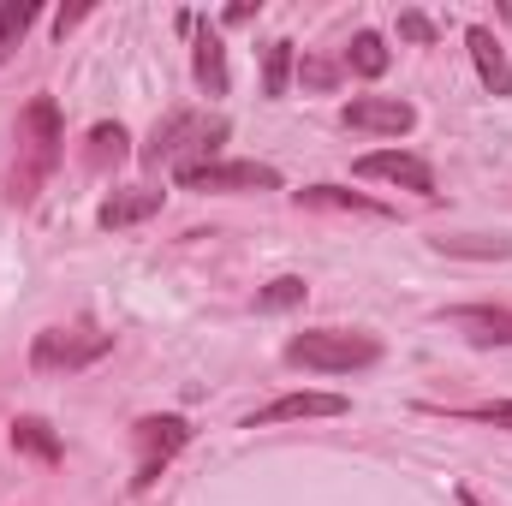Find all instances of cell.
Instances as JSON below:
<instances>
[{
	"mask_svg": "<svg viewBox=\"0 0 512 506\" xmlns=\"http://www.w3.org/2000/svg\"><path fill=\"white\" fill-rule=\"evenodd\" d=\"M304 84L334 90V84H340V66H334V60H304Z\"/></svg>",
	"mask_w": 512,
	"mask_h": 506,
	"instance_id": "obj_23",
	"label": "cell"
},
{
	"mask_svg": "<svg viewBox=\"0 0 512 506\" xmlns=\"http://www.w3.org/2000/svg\"><path fill=\"white\" fill-rule=\"evenodd\" d=\"M126 126H96L90 131V167H108V161H126Z\"/></svg>",
	"mask_w": 512,
	"mask_h": 506,
	"instance_id": "obj_21",
	"label": "cell"
},
{
	"mask_svg": "<svg viewBox=\"0 0 512 506\" xmlns=\"http://www.w3.org/2000/svg\"><path fill=\"white\" fill-rule=\"evenodd\" d=\"M155 209H161V191H149V185H131V191H114V197L102 203V215H96V221L114 233V227H137V221H149Z\"/></svg>",
	"mask_w": 512,
	"mask_h": 506,
	"instance_id": "obj_13",
	"label": "cell"
},
{
	"mask_svg": "<svg viewBox=\"0 0 512 506\" xmlns=\"http://www.w3.org/2000/svg\"><path fill=\"white\" fill-rule=\"evenodd\" d=\"M399 36H405V42H435V24H429L423 12H399Z\"/></svg>",
	"mask_w": 512,
	"mask_h": 506,
	"instance_id": "obj_22",
	"label": "cell"
},
{
	"mask_svg": "<svg viewBox=\"0 0 512 506\" xmlns=\"http://www.w3.org/2000/svg\"><path fill=\"white\" fill-rule=\"evenodd\" d=\"M131 441H137V477H131V489L143 495L161 471H167V459L191 441V423L185 417H137V429H131Z\"/></svg>",
	"mask_w": 512,
	"mask_h": 506,
	"instance_id": "obj_5",
	"label": "cell"
},
{
	"mask_svg": "<svg viewBox=\"0 0 512 506\" xmlns=\"http://www.w3.org/2000/svg\"><path fill=\"white\" fill-rule=\"evenodd\" d=\"M173 179H179V191H274L280 185V173L262 161H203Z\"/></svg>",
	"mask_w": 512,
	"mask_h": 506,
	"instance_id": "obj_6",
	"label": "cell"
},
{
	"mask_svg": "<svg viewBox=\"0 0 512 506\" xmlns=\"http://www.w3.org/2000/svg\"><path fill=\"white\" fill-rule=\"evenodd\" d=\"M465 42H471L477 78L489 84V96H512V66H507V48L495 42V30H489V24H471V30H465Z\"/></svg>",
	"mask_w": 512,
	"mask_h": 506,
	"instance_id": "obj_11",
	"label": "cell"
},
{
	"mask_svg": "<svg viewBox=\"0 0 512 506\" xmlns=\"http://www.w3.org/2000/svg\"><path fill=\"white\" fill-rule=\"evenodd\" d=\"M471 417H483V423H495V429H512V399H495V405H477Z\"/></svg>",
	"mask_w": 512,
	"mask_h": 506,
	"instance_id": "obj_24",
	"label": "cell"
},
{
	"mask_svg": "<svg viewBox=\"0 0 512 506\" xmlns=\"http://www.w3.org/2000/svg\"><path fill=\"white\" fill-rule=\"evenodd\" d=\"M292 84V42H268L262 48V96H286Z\"/></svg>",
	"mask_w": 512,
	"mask_h": 506,
	"instance_id": "obj_18",
	"label": "cell"
},
{
	"mask_svg": "<svg viewBox=\"0 0 512 506\" xmlns=\"http://www.w3.org/2000/svg\"><path fill=\"white\" fill-rule=\"evenodd\" d=\"M310 298V286L298 280V274H280V280H268L262 292H256V310H298Z\"/></svg>",
	"mask_w": 512,
	"mask_h": 506,
	"instance_id": "obj_20",
	"label": "cell"
},
{
	"mask_svg": "<svg viewBox=\"0 0 512 506\" xmlns=\"http://www.w3.org/2000/svg\"><path fill=\"white\" fill-rule=\"evenodd\" d=\"M358 173L364 179H387V185H405L417 197H435V167L411 149H376V155H358Z\"/></svg>",
	"mask_w": 512,
	"mask_h": 506,
	"instance_id": "obj_8",
	"label": "cell"
},
{
	"mask_svg": "<svg viewBox=\"0 0 512 506\" xmlns=\"http://www.w3.org/2000/svg\"><path fill=\"white\" fill-rule=\"evenodd\" d=\"M114 352V334H96V328H42L36 346H30V364L42 376H72V370H90L96 358Z\"/></svg>",
	"mask_w": 512,
	"mask_h": 506,
	"instance_id": "obj_4",
	"label": "cell"
},
{
	"mask_svg": "<svg viewBox=\"0 0 512 506\" xmlns=\"http://www.w3.org/2000/svg\"><path fill=\"white\" fill-rule=\"evenodd\" d=\"M346 411H352V405H346L340 393H286V399L251 411L245 429H274V423H298V417H346Z\"/></svg>",
	"mask_w": 512,
	"mask_h": 506,
	"instance_id": "obj_9",
	"label": "cell"
},
{
	"mask_svg": "<svg viewBox=\"0 0 512 506\" xmlns=\"http://www.w3.org/2000/svg\"><path fill=\"white\" fill-rule=\"evenodd\" d=\"M60 108L48 96H36L24 114H18V161H12V203H36V191L48 185L54 161H60Z\"/></svg>",
	"mask_w": 512,
	"mask_h": 506,
	"instance_id": "obj_2",
	"label": "cell"
},
{
	"mask_svg": "<svg viewBox=\"0 0 512 506\" xmlns=\"http://www.w3.org/2000/svg\"><path fill=\"white\" fill-rule=\"evenodd\" d=\"M465 506H477V501H471V495H465Z\"/></svg>",
	"mask_w": 512,
	"mask_h": 506,
	"instance_id": "obj_27",
	"label": "cell"
},
{
	"mask_svg": "<svg viewBox=\"0 0 512 506\" xmlns=\"http://www.w3.org/2000/svg\"><path fill=\"white\" fill-rule=\"evenodd\" d=\"M30 24H36V6L30 0H0V66L18 54V42L30 36Z\"/></svg>",
	"mask_w": 512,
	"mask_h": 506,
	"instance_id": "obj_17",
	"label": "cell"
},
{
	"mask_svg": "<svg viewBox=\"0 0 512 506\" xmlns=\"http://www.w3.org/2000/svg\"><path fill=\"white\" fill-rule=\"evenodd\" d=\"M191 30H197V54H191V66H197V84L209 90V96H227V48H221V30L215 24H203V18H191Z\"/></svg>",
	"mask_w": 512,
	"mask_h": 506,
	"instance_id": "obj_12",
	"label": "cell"
},
{
	"mask_svg": "<svg viewBox=\"0 0 512 506\" xmlns=\"http://www.w3.org/2000/svg\"><path fill=\"white\" fill-rule=\"evenodd\" d=\"M382 358V340L364 328H304L286 340V364L316 370V376H352Z\"/></svg>",
	"mask_w": 512,
	"mask_h": 506,
	"instance_id": "obj_3",
	"label": "cell"
},
{
	"mask_svg": "<svg viewBox=\"0 0 512 506\" xmlns=\"http://www.w3.org/2000/svg\"><path fill=\"white\" fill-rule=\"evenodd\" d=\"M298 209H340V215H376V221H387L382 203H370L358 191H340V185H304L298 191Z\"/></svg>",
	"mask_w": 512,
	"mask_h": 506,
	"instance_id": "obj_14",
	"label": "cell"
},
{
	"mask_svg": "<svg viewBox=\"0 0 512 506\" xmlns=\"http://www.w3.org/2000/svg\"><path fill=\"white\" fill-rule=\"evenodd\" d=\"M12 447L30 453V459H48V465L60 459V435H54L42 417H18V423H12Z\"/></svg>",
	"mask_w": 512,
	"mask_h": 506,
	"instance_id": "obj_16",
	"label": "cell"
},
{
	"mask_svg": "<svg viewBox=\"0 0 512 506\" xmlns=\"http://www.w3.org/2000/svg\"><path fill=\"white\" fill-rule=\"evenodd\" d=\"M340 126L346 131H376V137H405L417 126V108L399 102V96H352L340 108Z\"/></svg>",
	"mask_w": 512,
	"mask_h": 506,
	"instance_id": "obj_7",
	"label": "cell"
},
{
	"mask_svg": "<svg viewBox=\"0 0 512 506\" xmlns=\"http://www.w3.org/2000/svg\"><path fill=\"white\" fill-rule=\"evenodd\" d=\"M387 42L376 36V30H358L352 42H346V72H358V78H382L387 72Z\"/></svg>",
	"mask_w": 512,
	"mask_h": 506,
	"instance_id": "obj_15",
	"label": "cell"
},
{
	"mask_svg": "<svg viewBox=\"0 0 512 506\" xmlns=\"http://www.w3.org/2000/svg\"><path fill=\"white\" fill-rule=\"evenodd\" d=\"M78 18H90V6H60V12H54V36H66Z\"/></svg>",
	"mask_w": 512,
	"mask_h": 506,
	"instance_id": "obj_25",
	"label": "cell"
},
{
	"mask_svg": "<svg viewBox=\"0 0 512 506\" xmlns=\"http://www.w3.org/2000/svg\"><path fill=\"white\" fill-rule=\"evenodd\" d=\"M221 143H227V120H221V114H191V108H179V114H167L161 126L149 131V143H143L137 155H143L149 167L185 173V167L221 161Z\"/></svg>",
	"mask_w": 512,
	"mask_h": 506,
	"instance_id": "obj_1",
	"label": "cell"
},
{
	"mask_svg": "<svg viewBox=\"0 0 512 506\" xmlns=\"http://www.w3.org/2000/svg\"><path fill=\"white\" fill-rule=\"evenodd\" d=\"M441 256H512V239H483V233H447L435 239Z\"/></svg>",
	"mask_w": 512,
	"mask_h": 506,
	"instance_id": "obj_19",
	"label": "cell"
},
{
	"mask_svg": "<svg viewBox=\"0 0 512 506\" xmlns=\"http://www.w3.org/2000/svg\"><path fill=\"white\" fill-rule=\"evenodd\" d=\"M251 18H256V6H251V0H239V6H227V24H251Z\"/></svg>",
	"mask_w": 512,
	"mask_h": 506,
	"instance_id": "obj_26",
	"label": "cell"
},
{
	"mask_svg": "<svg viewBox=\"0 0 512 506\" xmlns=\"http://www.w3.org/2000/svg\"><path fill=\"white\" fill-rule=\"evenodd\" d=\"M441 322H453L471 346H512V310H489V304H465V310H447Z\"/></svg>",
	"mask_w": 512,
	"mask_h": 506,
	"instance_id": "obj_10",
	"label": "cell"
}]
</instances>
